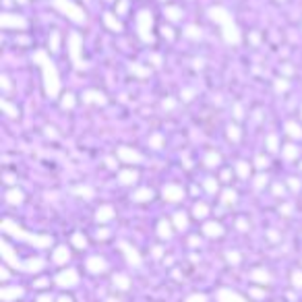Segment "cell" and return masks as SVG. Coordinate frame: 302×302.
<instances>
[{
    "mask_svg": "<svg viewBox=\"0 0 302 302\" xmlns=\"http://www.w3.org/2000/svg\"><path fill=\"white\" fill-rule=\"evenodd\" d=\"M40 302H52L50 298H40Z\"/></svg>",
    "mask_w": 302,
    "mask_h": 302,
    "instance_id": "obj_5",
    "label": "cell"
},
{
    "mask_svg": "<svg viewBox=\"0 0 302 302\" xmlns=\"http://www.w3.org/2000/svg\"><path fill=\"white\" fill-rule=\"evenodd\" d=\"M60 302H71V300H68V298H62V300H60Z\"/></svg>",
    "mask_w": 302,
    "mask_h": 302,
    "instance_id": "obj_6",
    "label": "cell"
},
{
    "mask_svg": "<svg viewBox=\"0 0 302 302\" xmlns=\"http://www.w3.org/2000/svg\"><path fill=\"white\" fill-rule=\"evenodd\" d=\"M12 296H21V290H10V292H2V298H4V300H8V298H12Z\"/></svg>",
    "mask_w": 302,
    "mask_h": 302,
    "instance_id": "obj_2",
    "label": "cell"
},
{
    "mask_svg": "<svg viewBox=\"0 0 302 302\" xmlns=\"http://www.w3.org/2000/svg\"><path fill=\"white\" fill-rule=\"evenodd\" d=\"M75 279H77L75 275H62L58 281H60V284H75Z\"/></svg>",
    "mask_w": 302,
    "mask_h": 302,
    "instance_id": "obj_3",
    "label": "cell"
},
{
    "mask_svg": "<svg viewBox=\"0 0 302 302\" xmlns=\"http://www.w3.org/2000/svg\"><path fill=\"white\" fill-rule=\"evenodd\" d=\"M219 300L221 302H244L238 294H232V292H228V290H221V292H219Z\"/></svg>",
    "mask_w": 302,
    "mask_h": 302,
    "instance_id": "obj_1",
    "label": "cell"
},
{
    "mask_svg": "<svg viewBox=\"0 0 302 302\" xmlns=\"http://www.w3.org/2000/svg\"><path fill=\"white\" fill-rule=\"evenodd\" d=\"M186 302H205V298H203V296H190Z\"/></svg>",
    "mask_w": 302,
    "mask_h": 302,
    "instance_id": "obj_4",
    "label": "cell"
}]
</instances>
